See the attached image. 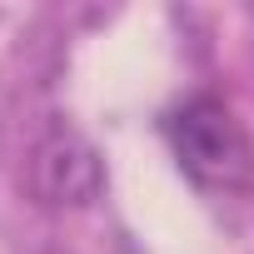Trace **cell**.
Listing matches in <instances>:
<instances>
[{
  "label": "cell",
  "mask_w": 254,
  "mask_h": 254,
  "mask_svg": "<svg viewBox=\"0 0 254 254\" xmlns=\"http://www.w3.org/2000/svg\"><path fill=\"white\" fill-rule=\"evenodd\" d=\"M165 135L190 180H199L209 190H239L254 180V145L224 100H214V95L185 100L165 120Z\"/></svg>",
  "instance_id": "cell-1"
},
{
  "label": "cell",
  "mask_w": 254,
  "mask_h": 254,
  "mask_svg": "<svg viewBox=\"0 0 254 254\" xmlns=\"http://www.w3.org/2000/svg\"><path fill=\"white\" fill-rule=\"evenodd\" d=\"M30 180L45 204H90L100 194V155L75 130H55L50 140H40Z\"/></svg>",
  "instance_id": "cell-2"
}]
</instances>
